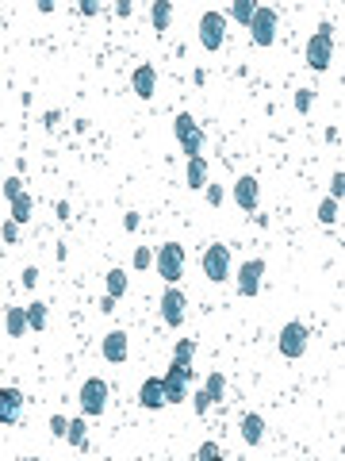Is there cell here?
Returning <instances> with one entry per match:
<instances>
[{"label": "cell", "instance_id": "6da1fadb", "mask_svg": "<svg viewBox=\"0 0 345 461\" xmlns=\"http://www.w3.org/2000/svg\"><path fill=\"white\" fill-rule=\"evenodd\" d=\"M330 62H334V27L319 24V31L307 39V66H311L315 74H326Z\"/></svg>", "mask_w": 345, "mask_h": 461}, {"label": "cell", "instance_id": "7a4b0ae2", "mask_svg": "<svg viewBox=\"0 0 345 461\" xmlns=\"http://www.w3.org/2000/svg\"><path fill=\"white\" fill-rule=\"evenodd\" d=\"M307 342H311V330H307V323H299V319L284 323V327H280V335H276V350L288 358V362L303 358L307 354Z\"/></svg>", "mask_w": 345, "mask_h": 461}, {"label": "cell", "instance_id": "3957f363", "mask_svg": "<svg viewBox=\"0 0 345 461\" xmlns=\"http://www.w3.org/2000/svg\"><path fill=\"white\" fill-rule=\"evenodd\" d=\"M154 269L165 285H177V280L184 277V246L181 242H165V246L154 254Z\"/></svg>", "mask_w": 345, "mask_h": 461}, {"label": "cell", "instance_id": "277c9868", "mask_svg": "<svg viewBox=\"0 0 345 461\" xmlns=\"http://www.w3.org/2000/svg\"><path fill=\"white\" fill-rule=\"evenodd\" d=\"M222 42H227V12L207 8L200 16V47L215 54V50H222Z\"/></svg>", "mask_w": 345, "mask_h": 461}, {"label": "cell", "instance_id": "5b68a950", "mask_svg": "<svg viewBox=\"0 0 345 461\" xmlns=\"http://www.w3.org/2000/svg\"><path fill=\"white\" fill-rule=\"evenodd\" d=\"M172 135H177V142H181L184 158H200V150H204V127H200L188 112H181L177 119H172Z\"/></svg>", "mask_w": 345, "mask_h": 461}, {"label": "cell", "instance_id": "8992f818", "mask_svg": "<svg viewBox=\"0 0 345 461\" xmlns=\"http://www.w3.org/2000/svg\"><path fill=\"white\" fill-rule=\"evenodd\" d=\"M188 380H192V365L172 362L169 369H165V377H161L165 403H184V400H188Z\"/></svg>", "mask_w": 345, "mask_h": 461}, {"label": "cell", "instance_id": "52a82bcc", "mask_svg": "<svg viewBox=\"0 0 345 461\" xmlns=\"http://www.w3.org/2000/svg\"><path fill=\"white\" fill-rule=\"evenodd\" d=\"M276 27H280V19H276V8H265V4H257V12H254V19H249V39L257 42V47H272L276 42Z\"/></svg>", "mask_w": 345, "mask_h": 461}, {"label": "cell", "instance_id": "ba28073f", "mask_svg": "<svg viewBox=\"0 0 345 461\" xmlns=\"http://www.w3.org/2000/svg\"><path fill=\"white\" fill-rule=\"evenodd\" d=\"M200 265H204V277L207 280L222 285V280L230 277V250L222 246V242H211V246L204 250V258H200Z\"/></svg>", "mask_w": 345, "mask_h": 461}, {"label": "cell", "instance_id": "9c48e42d", "mask_svg": "<svg viewBox=\"0 0 345 461\" xmlns=\"http://www.w3.org/2000/svg\"><path fill=\"white\" fill-rule=\"evenodd\" d=\"M77 400H81V412L85 415H92V419L104 415V408H107V380L104 377H89L81 385V396H77Z\"/></svg>", "mask_w": 345, "mask_h": 461}, {"label": "cell", "instance_id": "30bf717a", "mask_svg": "<svg viewBox=\"0 0 345 461\" xmlns=\"http://www.w3.org/2000/svg\"><path fill=\"white\" fill-rule=\"evenodd\" d=\"M184 315H188V296H184L177 285H169L161 292V319H165V327H184Z\"/></svg>", "mask_w": 345, "mask_h": 461}, {"label": "cell", "instance_id": "8fae6325", "mask_svg": "<svg viewBox=\"0 0 345 461\" xmlns=\"http://www.w3.org/2000/svg\"><path fill=\"white\" fill-rule=\"evenodd\" d=\"M261 277H265V262L261 258H249V262H242L238 269V296H257L261 292Z\"/></svg>", "mask_w": 345, "mask_h": 461}, {"label": "cell", "instance_id": "7c38bea8", "mask_svg": "<svg viewBox=\"0 0 345 461\" xmlns=\"http://www.w3.org/2000/svg\"><path fill=\"white\" fill-rule=\"evenodd\" d=\"M234 204H238L242 212H257V204H261V185H257L254 173H242L238 181H234Z\"/></svg>", "mask_w": 345, "mask_h": 461}, {"label": "cell", "instance_id": "4fadbf2b", "mask_svg": "<svg viewBox=\"0 0 345 461\" xmlns=\"http://www.w3.org/2000/svg\"><path fill=\"white\" fill-rule=\"evenodd\" d=\"M100 354H104V362L112 365H123L127 354H131V342H127V330H107L104 335V346H100Z\"/></svg>", "mask_w": 345, "mask_h": 461}, {"label": "cell", "instance_id": "5bb4252c", "mask_svg": "<svg viewBox=\"0 0 345 461\" xmlns=\"http://www.w3.org/2000/svg\"><path fill=\"white\" fill-rule=\"evenodd\" d=\"M19 415H24V392L19 388H0V423L12 427V423H19Z\"/></svg>", "mask_w": 345, "mask_h": 461}, {"label": "cell", "instance_id": "9a60e30c", "mask_svg": "<svg viewBox=\"0 0 345 461\" xmlns=\"http://www.w3.org/2000/svg\"><path fill=\"white\" fill-rule=\"evenodd\" d=\"M139 403L146 408V412H161V408H165V385H161V377H146V380H142Z\"/></svg>", "mask_w": 345, "mask_h": 461}, {"label": "cell", "instance_id": "2e32d148", "mask_svg": "<svg viewBox=\"0 0 345 461\" xmlns=\"http://www.w3.org/2000/svg\"><path fill=\"white\" fill-rule=\"evenodd\" d=\"M238 435H242V442H246V446H261L265 442V415L246 412L238 419Z\"/></svg>", "mask_w": 345, "mask_h": 461}, {"label": "cell", "instance_id": "e0dca14e", "mask_svg": "<svg viewBox=\"0 0 345 461\" xmlns=\"http://www.w3.org/2000/svg\"><path fill=\"white\" fill-rule=\"evenodd\" d=\"M131 89H134V97L139 100H154V89H157V74H154V66H139L131 74Z\"/></svg>", "mask_w": 345, "mask_h": 461}, {"label": "cell", "instance_id": "ac0fdd59", "mask_svg": "<svg viewBox=\"0 0 345 461\" xmlns=\"http://www.w3.org/2000/svg\"><path fill=\"white\" fill-rule=\"evenodd\" d=\"M184 189H207V162L204 158H188V165H184Z\"/></svg>", "mask_w": 345, "mask_h": 461}, {"label": "cell", "instance_id": "d6986e66", "mask_svg": "<svg viewBox=\"0 0 345 461\" xmlns=\"http://www.w3.org/2000/svg\"><path fill=\"white\" fill-rule=\"evenodd\" d=\"M4 330H8V338H24L27 335V312L24 308H8V315H4Z\"/></svg>", "mask_w": 345, "mask_h": 461}, {"label": "cell", "instance_id": "ffe728a7", "mask_svg": "<svg viewBox=\"0 0 345 461\" xmlns=\"http://www.w3.org/2000/svg\"><path fill=\"white\" fill-rule=\"evenodd\" d=\"M127 285H131V280H127V273L119 269V265H115V269H107V296L112 300H119L127 292Z\"/></svg>", "mask_w": 345, "mask_h": 461}, {"label": "cell", "instance_id": "44dd1931", "mask_svg": "<svg viewBox=\"0 0 345 461\" xmlns=\"http://www.w3.org/2000/svg\"><path fill=\"white\" fill-rule=\"evenodd\" d=\"M27 312V330H46V304L42 300H31V308H24Z\"/></svg>", "mask_w": 345, "mask_h": 461}, {"label": "cell", "instance_id": "7402d4cb", "mask_svg": "<svg viewBox=\"0 0 345 461\" xmlns=\"http://www.w3.org/2000/svg\"><path fill=\"white\" fill-rule=\"evenodd\" d=\"M31 212H35V200L27 192L12 200V223H31Z\"/></svg>", "mask_w": 345, "mask_h": 461}, {"label": "cell", "instance_id": "603a6c76", "mask_svg": "<svg viewBox=\"0 0 345 461\" xmlns=\"http://www.w3.org/2000/svg\"><path fill=\"white\" fill-rule=\"evenodd\" d=\"M172 24V4L169 0H154V31H169Z\"/></svg>", "mask_w": 345, "mask_h": 461}, {"label": "cell", "instance_id": "cb8c5ba5", "mask_svg": "<svg viewBox=\"0 0 345 461\" xmlns=\"http://www.w3.org/2000/svg\"><path fill=\"white\" fill-rule=\"evenodd\" d=\"M66 442H69V446H77V450H81V446L89 442V423H85V419H69Z\"/></svg>", "mask_w": 345, "mask_h": 461}, {"label": "cell", "instance_id": "d4e9b609", "mask_svg": "<svg viewBox=\"0 0 345 461\" xmlns=\"http://www.w3.org/2000/svg\"><path fill=\"white\" fill-rule=\"evenodd\" d=\"M254 12H257L254 0H234V4H230V16L238 19V24H246V27H249V19H254Z\"/></svg>", "mask_w": 345, "mask_h": 461}, {"label": "cell", "instance_id": "484cf974", "mask_svg": "<svg viewBox=\"0 0 345 461\" xmlns=\"http://www.w3.org/2000/svg\"><path fill=\"white\" fill-rule=\"evenodd\" d=\"M204 392L211 396V400H222V392H227V377H222V373H207Z\"/></svg>", "mask_w": 345, "mask_h": 461}, {"label": "cell", "instance_id": "4316f807", "mask_svg": "<svg viewBox=\"0 0 345 461\" xmlns=\"http://www.w3.org/2000/svg\"><path fill=\"white\" fill-rule=\"evenodd\" d=\"M192 358H196V342H192V338H181V342L172 346V362L192 365Z\"/></svg>", "mask_w": 345, "mask_h": 461}, {"label": "cell", "instance_id": "83f0119b", "mask_svg": "<svg viewBox=\"0 0 345 461\" xmlns=\"http://www.w3.org/2000/svg\"><path fill=\"white\" fill-rule=\"evenodd\" d=\"M337 208H342V204H337V200H322V204H319V223H326V227H334V223H337Z\"/></svg>", "mask_w": 345, "mask_h": 461}, {"label": "cell", "instance_id": "f1b7e54d", "mask_svg": "<svg viewBox=\"0 0 345 461\" xmlns=\"http://www.w3.org/2000/svg\"><path fill=\"white\" fill-rule=\"evenodd\" d=\"M311 104H315V89H296V112L307 115V112H311Z\"/></svg>", "mask_w": 345, "mask_h": 461}, {"label": "cell", "instance_id": "f546056e", "mask_svg": "<svg viewBox=\"0 0 345 461\" xmlns=\"http://www.w3.org/2000/svg\"><path fill=\"white\" fill-rule=\"evenodd\" d=\"M342 196H345V173L334 169V177H330V200H337V204H342Z\"/></svg>", "mask_w": 345, "mask_h": 461}, {"label": "cell", "instance_id": "4dcf8cb0", "mask_svg": "<svg viewBox=\"0 0 345 461\" xmlns=\"http://www.w3.org/2000/svg\"><path fill=\"white\" fill-rule=\"evenodd\" d=\"M131 265H134V269H150V265H154V250L139 246V250H134V258H131Z\"/></svg>", "mask_w": 345, "mask_h": 461}, {"label": "cell", "instance_id": "1f68e13d", "mask_svg": "<svg viewBox=\"0 0 345 461\" xmlns=\"http://www.w3.org/2000/svg\"><path fill=\"white\" fill-rule=\"evenodd\" d=\"M66 430H69L66 415H50V435H54V438H66Z\"/></svg>", "mask_w": 345, "mask_h": 461}, {"label": "cell", "instance_id": "d6a6232c", "mask_svg": "<svg viewBox=\"0 0 345 461\" xmlns=\"http://www.w3.org/2000/svg\"><path fill=\"white\" fill-rule=\"evenodd\" d=\"M219 442H200V450H196V461H211V458H219Z\"/></svg>", "mask_w": 345, "mask_h": 461}, {"label": "cell", "instance_id": "836d02e7", "mask_svg": "<svg viewBox=\"0 0 345 461\" xmlns=\"http://www.w3.org/2000/svg\"><path fill=\"white\" fill-rule=\"evenodd\" d=\"M211 396H207V392H196V396H192V408H196V415H207V412H211Z\"/></svg>", "mask_w": 345, "mask_h": 461}, {"label": "cell", "instance_id": "e575fe53", "mask_svg": "<svg viewBox=\"0 0 345 461\" xmlns=\"http://www.w3.org/2000/svg\"><path fill=\"white\" fill-rule=\"evenodd\" d=\"M4 196H8V200L24 196V181H19V177H8V181H4Z\"/></svg>", "mask_w": 345, "mask_h": 461}, {"label": "cell", "instance_id": "d590c367", "mask_svg": "<svg viewBox=\"0 0 345 461\" xmlns=\"http://www.w3.org/2000/svg\"><path fill=\"white\" fill-rule=\"evenodd\" d=\"M204 196H207V204H211V208H219L222 200H227V192H222L219 185H207V189H204Z\"/></svg>", "mask_w": 345, "mask_h": 461}, {"label": "cell", "instance_id": "8d00e7d4", "mask_svg": "<svg viewBox=\"0 0 345 461\" xmlns=\"http://www.w3.org/2000/svg\"><path fill=\"white\" fill-rule=\"evenodd\" d=\"M19 285H24L27 292H31V288L39 285V269H35V265H27V269H24V277H19Z\"/></svg>", "mask_w": 345, "mask_h": 461}, {"label": "cell", "instance_id": "74e56055", "mask_svg": "<svg viewBox=\"0 0 345 461\" xmlns=\"http://www.w3.org/2000/svg\"><path fill=\"white\" fill-rule=\"evenodd\" d=\"M0 235H4V242H16V239H19V223H12V219H8L4 227H0Z\"/></svg>", "mask_w": 345, "mask_h": 461}, {"label": "cell", "instance_id": "f35d334b", "mask_svg": "<svg viewBox=\"0 0 345 461\" xmlns=\"http://www.w3.org/2000/svg\"><path fill=\"white\" fill-rule=\"evenodd\" d=\"M131 12H134L131 0H119V4H115V16H131Z\"/></svg>", "mask_w": 345, "mask_h": 461}, {"label": "cell", "instance_id": "ab89813d", "mask_svg": "<svg viewBox=\"0 0 345 461\" xmlns=\"http://www.w3.org/2000/svg\"><path fill=\"white\" fill-rule=\"evenodd\" d=\"M96 12H100L96 0H85V4H81V16H96Z\"/></svg>", "mask_w": 345, "mask_h": 461}, {"label": "cell", "instance_id": "60d3db41", "mask_svg": "<svg viewBox=\"0 0 345 461\" xmlns=\"http://www.w3.org/2000/svg\"><path fill=\"white\" fill-rule=\"evenodd\" d=\"M123 227H127V230H134V227H139V212H127V219H123Z\"/></svg>", "mask_w": 345, "mask_h": 461}, {"label": "cell", "instance_id": "b9f144b4", "mask_svg": "<svg viewBox=\"0 0 345 461\" xmlns=\"http://www.w3.org/2000/svg\"><path fill=\"white\" fill-rule=\"evenodd\" d=\"M54 212H57V219H69V204H66V200H57Z\"/></svg>", "mask_w": 345, "mask_h": 461}, {"label": "cell", "instance_id": "7bdbcfd3", "mask_svg": "<svg viewBox=\"0 0 345 461\" xmlns=\"http://www.w3.org/2000/svg\"><path fill=\"white\" fill-rule=\"evenodd\" d=\"M100 312L112 315V312H115V300H112V296H104V300H100Z\"/></svg>", "mask_w": 345, "mask_h": 461}, {"label": "cell", "instance_id": "ee69618b", "mask_svg": "<svg viewBox=\"0 0 345 461\" xmlns=\"http://www.w3.org/2000/svg\"><path fill=\"white\" fill-rule=\"evenodd\" d=\"M211 461H227V458H222V453H219V458H211Z\"/></svg>", "mask_w": 345, "mask_h": 461}]
</instances>
